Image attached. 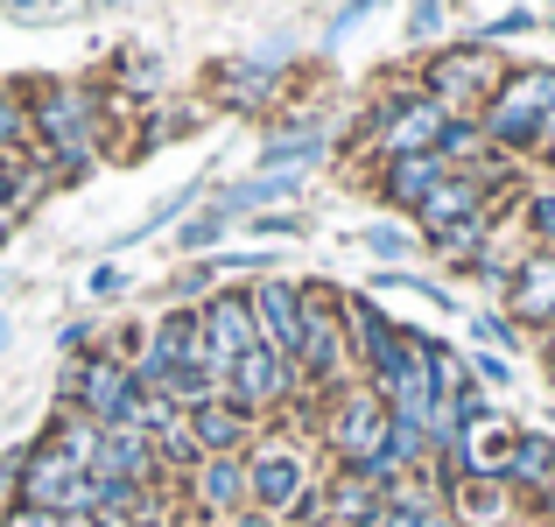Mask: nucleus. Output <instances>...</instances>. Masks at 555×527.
<instances>
[{
    "label": "nucleus",
    "mask_w": 555,
    "mask_h": 527,
    "mask_svg": "<svg viewBox=\"0 0 555 527\" xmlns=\"http://www.w3.org/2000/svg\"><path fill=\"white\" fill-rule=\"evenodd\" d=\"M548 99H555V70H506V85L478 113V127H486V141L500 155H542Z\"/></svg>",
    "instance_id": "nucleus-1"
},
{
    "label": "nucleus",
    "mask_w": 555,
    "mask_h": 527,
    "mask_svg": "<svg viewBox=\"0 0 555 527\" xmlns=\"http://www.w3.org/2000/svg\"><path fill=\"white\" fill-rule=\"evenodd\" d=\"M500 85H506V70H500V56H492V42H457V50H436L429 70H422V92H429L450 120H478V113L492 106V92H500Z\"/></svg>",
    "instance_id": "nucleus-2"
},
{
    "label": "nucleus",
    "mask_w": 555,
    "mask_h": 527,
    "mask_svg": "<svg viewBox=\"0 0 555 527\" xmlns=\"http://www.w3.org/2000/svg\"><path fill=\"white\" fill-rule=\"evenodd\" d=\"M338 288L324 282H302V345H296V365H302V387H345L352 373V338H345V310H338Z\"/></svg>",
    "instance_id": "nucleus-3"
},
{
    "label": "nucleus",
    "mask_w": 555,
    "mask_h": 527,
    "mask_svg": "<svg viewBox=\"0 0 555 527\" xmlns=\"http://www.w3.org/2000/svg\"><path fill=\"white\" fill-rule=\"evenodd\" d=\"M14 500L36 506V514H92L99 500V478L85 464H70L64 450L42 436V444L22 450V472H14Z\"/></svg>",
    "instance_id": "nucleus-4"
},
{
    "label": "nucleus",
    "mask_w": 555,
    "mask_h": 527,
    "mask_svg": "<svg viewBox=\"0 0 555 527\" xmlns=\"http://www.w3.org/2000/svg\"><path fill=\"white\" fill-rule=\"evenodd\" d=\"M56 394H64V408H78L99 429H113V422H127V408L141 401V380L120 351H85V359L64 365V387Z\"/></svg>",
    "instance_id": "nucleus-5"
},
{
    "label": "nucleus",
    "mask_w": 555,
    "mask_h": 527,
    "mask_svg": "<svg viewBox=\"0 0 555 527\" xmlns=\"http://www.w3.org/2000/svg\"><path fill=\"white\" fill-rule=\"evenodd\" d=\"M317 492L310 478V458H302V444H282V436H268V444L246 450V506H260V514L288 520L302 500Z\"/></svg>",
    "instance_id": "nucleus-6"
},
{
    "label": "nucleus",
    "mask_w": 555,
    "mask_h": 527,
    "mask_svg": "<svg viewBox=\"0 0 555 527\" xmlns=\"http://www.w3.org/2000/svg\"><path fill=\"white\" fill-rule=\"evenodd\" d=\"M387 429H393V415H387V401L359 380V387H338L331 394V422H324V436H331V450H338V464L345 472H366V464L379 458V444H387Z\"/></svg>",
    "instance_id": "nucleus-7"
},
{
    "label": "nucleus",
    "mask_w": 555,
    "mask_h": 527,
    "mask_svg": "<svg viewBox=\"0 0 555 527\" xmlns=\"http://www.w3.org/2000/svg\"><path fill=\"white\" fill-rule=\"evenodd\" d=\"M443 127H450V113L436 106L429 92H393L387 106H379L373 120H366V134H373L379 163H393V155H436Z\"/></svg>",
    "instance_id": "nucleus-8"
},
{
    "label": "nucleus",
    "mask_w": 555,
    "mask_h": 527,
    "mask_svg": "<svg viewBox=\"0 0 555 527\" xmlns=\"http://www.w3.org/2000/svg\"><path fill=\"white\" fill-rule=\"evenodd\" d=\"M197 324H204V359L197 365H204V373H218V380H232V365L260 345L254 310H246V288H218V296H204L197 303Z\"/></svg>",
    "instance_id": "nucleus-9"
},
{
    "label": "nucleus",
    "mask_w": 555,
    "mask_h": 527,
    "mask_svg": "<svg viewBox=\"0 0 555 527\" xmlns=\"http://www.w3.org/2000/svg\"><path fill=\"white\" fill-rule=\"evenodd\" d=\"M225 394L246 408V415H274L282 401H296V394H302V365L282 359V351H268V345H254L240 365H232Z\"/></svg>",
    "instance_id": "nucleus-10"
},
{
    "label": "nucleus",
    "mask_w": 555,
    "mask_h": 527,
    "mask_svg": "<svg viewBox=\"0 0 555 527\" xmlns=\"http://www.w3.org/2000/svg\"><path fill=\"white\" fill-rule=\"evenodd\" d=\"M246 310H254L260 345H268V351H282V359H296V345H302V282L260 274V282L246 288Z\"/></svg>",
    "instance_id": "nucleus-11"
},
{
    "label": "nucleus",
    "mask_w": 555,
    "mask_h": 527,
    "mask_svg": "<svg viewBox=\"0 0 555 527\" xmlns=\"http://www.w3.org/2000/svg\"><path fill=\"white\" fill-rule=\"evenodd\" d=\"M92 478H120V486H169L163 458H155V436L127 429V422H113V429H99V458H92Z\"/></svg>",
    "instance_id": "nucleus-12"
},
{
    "label": "nucleus",
    "mask_w": 555,
    "mask_h": 527,
    "mask_svg": "<svg viewBox=\"0 0 555 527\" xmlns=\"http://www.w3.org/2000/svg\"><path fill=\"white\" fill-rule=\"evenodd\" d=\"M190 500H197L204 527H225L246 506V450H225V458H204L190 472Z\"/></svg>",
    "instance_id": "nucleus-13"
},
{
    "label": "nucleus",
    "mask_w": 555,
    "mask_h": 527,
    "mask_svg": "<svg viewBox=\"0 0 555 527\" xmlns=\"http://www.w3.org/2000/svg\"><path fill=\"white\" fill-rule=\"evenodd\" d=\"M478 211H492V190L478 183V176L450 169L443 183H436L429 197L415 204V226H422V240H443L450 226H464V218H478Z\"/></svg>",
    "instance_id": "nucleus-14"
},
{
    "label": "nucleus",
    "mask_w": 555,
    "mask_h": 527,
    "mask_svg": "<svg viewBox=\"0 0 555 527\" xmlns=\"http://www.w3.org/2000/svg\"><path fill=\"white\" fill-rule=\"evenodd\" d=\"M506 310H514V324H534V331L555 324V246H534V254L514 268V282H506Z\"/></svg>",
    "instance_id": "nucleus-15"
},
{
    "label": "nucleus",
    "mask_w": 555,
    "mask_h": 527,
    "mask_svg": "<svg viewBox=\"0 0 555 527\" xmlns=\"http://www.w3.org/2000/svg\"><path fill=\"white\" fill-rule=\"evenodd\" d=\"M183 422H190V436H197L204 458H225V450H246V436H254V422H260V415H246L232 394H211V401L190 408Z\"/></svg>",
    "instance_id": "nucleus-16"
},
{
    "label": "nucleus",
    "mask_w": 555,
    "mask_h": 527,
    "mask_svg": "<svg viewBox=\"0 0 555 527\" xmlns=\"http://www.w3.org/2000/svg\"><path fill=\"white\" fill-rule=\"evenodd\" d=\"M379 514H387V492L366 472H345L338 464V478L324 486V527H373Z\"/></svg>",
    "instance_id": "nucleus-17"
},
{
    "label": "nucleus",
    "mask_w": 555,
    "mask_h": 527,
    "mask_svg": "<svg viewBox=\"0 0 555 527\" xmlns=\"http://www.w3.org/2000/svg\"><path fill=\"white\" fill-rule=\"evenodd\" d=\"M443 506L464 527H506L514 520V486H506V478H457V486L443 492Z\"/></svg>",
    "instance_id": "nucleus-18"
},
{
    "label": "nucleus",
    "mask_w": 555,
    "mask_h": 527,
    "mask_svg": "<svg viewBox=\"0 0 555 527\" xmlns=\"http://www.w3.org/2000/svg\"><path fill=\"white\" fill-rule=\"evenodd\" d=\"M450 176L443 155H393L387 169H379V190H387V204H401V211H415L422 197H429L436 183Z\"/></svg>",
    "instance_id": "nucleus-19"
},
{
    "label": "nucleus",
    "mask_w": 555,
    "mask_h": 527,
    "mask_svg": "<svg viewBox=\"0 0 555 527\" xmlns=\"http://www.w3.org/2000/svg\"><path fill=\"white\" fill-rule=\"evenodd\" d=\"M548 478H555V436L520 429L514 436V458H506V486H514V492H542Z\"/></svg>",
    "instance_id": "nucleus-20"
},
{
    "label": "nucleus",
    "mask_w": 555,
    "mask_h": 527,
    "mask_svg": "<svg viewBox=\"0 0 555 527\" xmlns=\"http://www.w3.org/2000/svg\"><path fill=\"white\" fill-rule=\"evenodd\" d=\"M274 197H296V176H288V169H260V176H246V183L218 190L211 211L218 218H246V211H260V204H274Z\"/></svg>",
    "instance_id": "nucleus-21"
},
{
    "label": "nucleus",
    "mask_w": 555,
    "mask_h": 527,
    "mask_svg": "<svg viewBox=\"0 0 555 527\" xmlns=\"http://www.w3.org/2000/svg\"><path fill=\"white\" fill-rule=\"evenodd\" d=\"M317 155H324V134H317V127H288V134H274L268 149H260V169H310Z\"/></svg>",
    "instance_id": "nucleus-22"
},
{
    "label": "nucleus",
    "mask_w": 555,
    "mask_h": 527,
    "mask_svg": "<svg viewBox=\"0 0 555 527\" xmlns=\"http://www.w3.org/2000/svg\"><path fill=\"white\" fill-rule=\"evenodd\" d=\"M282 85V70L268 64V56H246V64H225V99H240V106H260V99Z\"/></svg>",
    "instance_id": "nucleus-23"
},
{
    "label": "nucleus",
    "mask_w": 555,
    "mask_h": 527,
    "mask_svg": "<svg viewBox=\"0 0 555 527\" xmlns=\"http://www.w3.org/2000/svg\"><path fill=\"white\" fill-rule=\"evenodd\" d=\"M436 155H443L450 169H478L492 155V141H486V127H478V120H450L443 141H436Z\"/></svg>",
    "instance_id": "nucleus-24"
},
{
    "label": "nucleus",
    "mask_w": 555,
    "mask_h": 527,
    "mask_svg": "<svg viewBox=\"0 0 555 527\" xmlns=\"http://www.w3.org/2000/svg\"><path fill=\"white\" fill-rule=\"evenodd\" d=\"M155 458H163V472H197L204 464V450H197V436H190V422H169L163 436H155Z\"/></svg>",
    "instance_id": "nucleus-25"
},
{
    "label": "nucleus",
    "mask_w": 555,
    "mask_h": 527,
    "mask_svg": "<svg viewBox=\"0 0 555 527\" xmlns=\"http://www.w3.org/2000/svg\"><path fill=\"white\" fill-rule=\"evenodd\" d=\"M28 141H36V127H28V99L0 92V155H22Z\"/></svg>",
    "instance_id": "nucleus-26"
},
{
    "label": "nucleus",
    "mask_w": 555,
    "mask_h": 527,
    "mask_svg": "<svg viewBox=\"0 0 555 527\" xmlns=\"http://www.w3.org/2000/svg\"><path fill=\"white\" fill-rule=\"evenodd\" d=\"M225 226H232V218H218V211H197V218H183V226H177V246H183V254H204V246H211Z\"/></svg>",
    "instance_id": "nucleus-27"
},
{
    "label": "nucleus",
    "mask_w": 555,
    "mask_h": 527,
    "mask_svg": "<svg viewBox=\"0 0 555 527\" xmlns=\"http://www.w3.org/2000/svg\"><path fill=\"white\" fill-rule=\"evenodd\" d=\"M211 282H218V260H190V268L177 274V282H169V296H177V303H190V296H204Z\"/></svg>",
    "instance_id": "nucleus-28"
},
{
    "label": "nucleus",
    "mask_w": 555,
    "mask_h": 527,
    "mask_svg": "<svg viewBox=\"0 0 555 527\" xmlns=\"http://www.w3.org/2000/svg\"><path fill=\"white\" fill-rule=\"evenodd\" d=\"M472 331H478V345H492V351H520V331L506 324V317H472Z\"/></svg>",
    "instance_id": "nucleus-29"
},
{
    "label": "nucleus",
    "mask_w": 555,
    "mask_h": 527,
    "mask_svg": "<svg viewBox=\"0 0 555 527\" xmlns=\"http://www.w3.org/2000/svg\"><path fill=\"white\" fill-rule=\"evenodd\" d=\"M528 232L542 246H555V190H534V197H528Z\"/></svg>",
    "instance_id": "nucleus-30"
},
{
    "label": "nucleus",
    "mask_w": 555,
    "mask_h": 527,
    "mask_svg": "<svg viewBox=\"0 0 555 527\" xmlns=\"http://www.w3.org/2000/svg\"><path fill=\"white\" fill-rule=\"evenodd\" d=\"M366 246H373L379 260H408V246H415V240H408L401 226H366Z\"/></svg>",
    "instance_id": "nucleus-31"
},
{
    "label": "nucleus",
    "mask_w": 555,
    "mask_h": 527,
    "mask_svg": "<svg viewBox=\"0 0 555 527\" xmlns=\"http://www.w3.org/2000/svg\"><path fill=\"white\" fill-rule=\"evenodd\" d=\"M436 28H443V0H415V14H408V36H415V42H429Z\"/></svg>",
    "instance_id": "nucleus-32"
},
{
    "label": "nucleus",
    "mask_w": 555,
    "mask_h": 527,
    "mask_svg": "<svg viewBox=\"0 0 555 527\" xmlns=\"http://www.w3.org/2000/svg\"><path fill=\"white\" fill-rule=\"evenodd\" d=\"M472 380H478V387H506V380H514V365H506L500 351H478V359H472Z\"/></svg>",
    "instance_id": "nucleus-33"
},
{
    "label": "nucleus",
    "mask_w": 555,
    "mask_h": 527,
    "mask_svg": "<svg viewBox=\"0 0 555 527\" xmlns=\"http://www.w3.org/2000/svg\"><path fill=\"white\" fill-rule=\"evenodd\" d=\"M14 183H22V155H0V211H14Z\"/></svg>",
    "instance_id": "nucleus-34"
},
{
    "label": "nucleus",
    "mask_w": 555,
    "mask_h": 527,
    "mask_svg": "<svg viewBox=\"0 0 555 527\" xmlns=\"http://www.w3.org/2000/svg\"><path fill=\"white\" fill-rule=\"evenodd\" d=\"M373 8H387V0H345V8H338V22H331V36H345V28H359V22H366Z\"/></svg>",
    "instance_id": "nucleus-35"
},
{
    "label": "nucleus",
    "mask_w": 555,
    "mask_h": 527,
    "mask_svg": "<svg viewBox=\"0 0 555 527\" xmlns=\"http://www.w3.org/2000/svg\"><path fill=\"white\" fill-rule=\"evenodd\" d=\"M520 28H534V14L520 8V14H500L492 28H478V42H500V36H520Z\"/></svg>",
    "instance_id": "nucleus-36"
},
{
    "label": "nucleus",
    "mask_w": 555,
    "mask_h": 527,
    "mask_svg": "<svg viewBox=\"0 0 555 527\" xmlns=\"http://www.w3.org/2000/svg\"><path fill=\"white\" fill-rule=\"evenodd\" d=\"M254 232H268V240H282V232H288V240H296L302 218H296V211H268V218H254Z\"/></svg>",
    "instance_id": "nucleus-37"
},
{
    "label": "nucleus",
    "mask_w": 555,
    "mask_h": 527,
    "mask_svg": "<svg viewBox=\"0 0 555 527\" xmlns=\"http://www.w3.org/2000/svg\"><path fill=\"white\" fill-rule=\"evenodd\" d=\"M56 345H64V351H78V359H85V345H92V324H64V331H56Z\"/></svg>",
    "instance_id": "nucleus-38"
},
{
    "label": "nucleus",
    "mask_w": 555,
    "mask_h": 527,
    "mask_svg": "<svg viewBox=\"0 0 555 527\" xmlns=\"http://www.w3.org/2000/svg\"><path fill=\"white\" fill-rule=\"evenodd\" d=\"M415 527H464L457 514H450V506L443 500H436V506H422V514H415Z\"/></svg>",
    "instance_id": "nucleus-39"
},
{
    "label": "nucleus",
    "mask_w": 555,
    "mask_h": 527,
    "mask_svg": "<svg viewBox=\"0 0 555 527\" xmlns=\"http://www.w3.org/2000/svg\"><path fill=\"white\" fill-rule=\"evenodd\" d=\"M120 288H127L120 268H99V274H92V296H120Z\"/></svg>",
    "instance_id": "nucleus-40"
},
{
    "label": "nucleus",
    "mask_w": 555,
    "mask_h": 527,
    "mask_svg": "<svg viewBox=\"0 0 555 527\" xmlns=\"http://www.w3.org/2000/svg\"><path fill=\"white\" fill-rule=\"evenodd\" d=\"M225 527H288V520H274V514H260V506H240Z\"/></svg>",
    "instance_id": "nucleus-41"
},
{
    "label": "nucleus",
    "mask_w": 555,
    "mask_h": 527,
    "mask_svg": "<svg viewBox=\"0 0 555 527\" xmlns=\"http://www.w3.org/2000/svg\"><path fill=\"white\" fill-rule=\"evenodd\" d=\"M542 155H555V99H548V127H542Z\"/></svg>",
    "instance_id": "nucleus-42"
},
{
    "label": "nucleus",
    "mask_w": 555,
    "mask_h": 527,
    "mask_svg": "<svg viewBox=\"0 0 555 527\" xmlns=\"http://www.w3.org/2000/svg\"><path fill=\"white\" fill-rule=\"evenodd\" d=\"M542 338H548V359H555V324H548V331H542Z\"/></svg>",
    "instance_id": "nucleus-43"
},
{
    "label": "nucleus",
    "mask_w": 555,
    "mask_h": 527,
    "mask_svg": "<svg viewBox=\"0 0 555 527\" xmlns=\"http://www.w3.org/2000/svg\"><path fill=\"white\" fill-rule=\"evenodd\" d=\"M8 338H14V331H8V317H0V345H8Z\"/></svg>",
    "instance_id": "nucleus-44"
},
{
    "label": "nucleus",
    "mask_w": 555,
    "mask_h": 527,
    "mask_svg": "<svg viewBox=\"0 0 555 527\" xmlns=\"http://www.w3.org/2000/svg\"><path fill=\"white\" fill-rule=\"evenodd\" d=\"M8 296H14V282H0V303H8Z\"/></svg>",
    "instance_id": "nucleus-45"
},
{
    "label": "nucleus",
    "mask_w": 555,
    "mask_h": 527,
    "mask_svg": "<svg viewBox=\"0 0 555 527\" xmlns=\"http://www.w3.org/2000/svg\"><path fill=\"white\" fill-rule=\"evenodd\" d=\"M548 527H555V520H548Z\"/></svg>",
    "instance_id": "nucleus-46"
}]
</instances>
